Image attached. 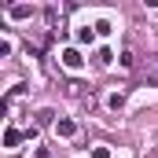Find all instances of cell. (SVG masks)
<instances>
[{
    "instance_id": "cell-1",
    "label": "cell",
    "mask_w": 158,
    "mask_h": 158,
    "mask_svg": "<svg viewBox=\"0 0 158 158\" xmlns=\"http://www.w3.org/2000/svg\"><path fill=\"white\" fill-rule=\"evenodd\" d=\"M63 66H66V70H81V66H85V59H81L77 48H66V52H63Z\"/></svg>"
},
{
    "instance_id": "cell-2",
    "label": "cell",
    "mask_w": 158,
    "mask_h": 158,
    "mask_svg": "<svg viewBox=\"0 0 158 158\" xmlns=\"http://www.w3.org/2000/svg\"><path fill=\"white\" fill-rule=\"evenodd\" d=\"M55 132H59V136H63V140H70V136H74V132H77V125H74V121H59V125H55Z\"/></svg>"
},
{
    "instance_id": "cell-3",
    "label": "cell",
    "mask_w": 158,
    "mask_h": 158,
    "mask_svg": "<svg viewBox=\"0 0 158 158\" xmlns=\"http://www.w3.org/2000/svg\"><path fill=\"white\" fill-rule=\"evenodd\" d=\"M19 140H22L19 129H7V132H4V147H19Z\"/></svg>"
},
{
    "instance_id": "cell-4",
    "label": "cell",
    "mask_w": 158,
    "mask_h": 158,
    "mask_svg": "<svg viewBox=\"0 0 158 158\" xmlns=\"http://www.w3.org/2000/svg\"><path fill=\"white\" fill-rule=\"evenodd\" d=\"M107 107H110V110H121V107H125V96H121V92H110V96H107Z\"/></svg>"
},
{
    "instance_id": "cell-5",
    "label": "cell",
    "mask_w": 158,
    "mask_h": 158,
    "mask_svg": "<svg viewBox=\"0 0 158 158\" xmlns=\"http://www.w3.org/2000/svg\"><path fill=\"white\" fill-rule=\"evenodd\" d=\"M33 15V7H26V4H15L11 7V19H30Z\"/></svg>"
},
{
    "instance_id": "cell-6",
    "label": "cell",
    "mask_w": 158,
    "mask_h": 158,
    "mask_svg": "<svg viewBox=\"0 0 158 158\" xmlns=\"http://www.w3.org/2000/svg\"><path fill=\"white\" fill-rule=\"evenodd\" d=\"M77 40H81V44H92V40H96V33H92L88 26H81V30H77Z\"/></svg>"
},
{
    "instance_id": "cell-7",
    "label": "cell",
    "mask_w": 158,
    "mask_h": 158,
    "mask_svg": "<svg viewBox=\"0 0 158 158\" xmlns=\"http://www.w3.org/2000/svg\"><path fill=\"white\" fill-rule=\"evenodd\" d=\"M96 33H110V19H99L96 22Z\"/></svg>"
},
{
    "instance_id": "cell-8",
    "label": "cell",
    "mask_w": 158,
    "mask_h": 158,
    "mask_svg": "<svg viewBox=\"0 0 158 158\" xmlns=\"http://www.w3.org/2000/svg\"><path fill=\"white\" fill-rule=\"evenodd\" d=\"M96 59H99V63H103V66H107V63H110V59H114V55H110V48H99V55H96Z\"/></svg>"
},
{
    "instance_id": "cell-9",
    "label": "cell",
    "mask_w": 158,
    "mask_h": 158,
    "mask_svg": "<svg viewBox=\"0 0 158 158\" xmlns=\"http://www.w3.org/2000/svg\"><path fill=\"white\" fill-rule=\"evenodd\" d=\"M132 63H136V59H132V52H121V66H125V70H132Z\"/></svg>"
},
{
    "instance_id": "cell-10",
    "label": "cell",
    "mask_w": 158,
    "mask_h": 158,
    "mask_svg": "<svg viewBox=\"0 0 158 158\" xmlns=\"http://www.w3.org/2000/svg\"><path fill=\"white\" fill-rule=\"evenodd\" d=\"M92 158H110V151L107 147H92Z\"/></svg>"
},
{
    "instance_id": "cell-11",
    "label": "cell",
    "mask_w": 158,
    "mask_h": 158,
    "mask_svg": "<svg viewBox=\"0 0 158 158\" xmlns=\"http://www.w3.org/2000/svg\"><path fill=\"white\" fill-rule=\"evenodd\" d=\"M151 81H158V55L151 59Z\"/></svg>"
}]
</instances>
